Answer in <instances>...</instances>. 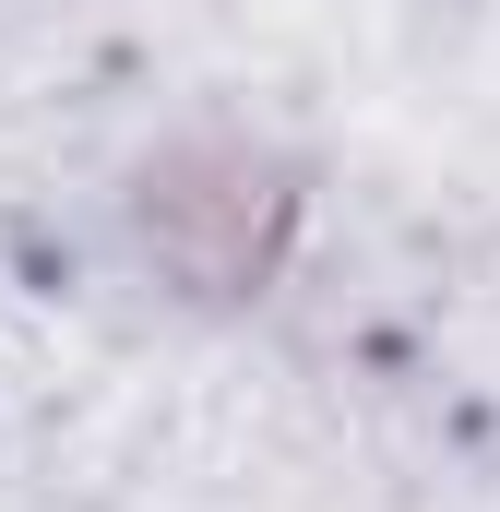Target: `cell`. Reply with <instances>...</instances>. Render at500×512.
Wrapping results in <instances>:
<instances>
[{
  "instance_id": "cell-1",
  "label": "cell",
  "mask_w": 500,
  "mask_h": 512,
  "mask_svg": "<svg viewBox=\"0 0 500 512\" xmlns=\"http://www.w3.org/2000/svg\"><path fill=\"white\" fill-rule=\"evenodd\" d=\"M298 215H310L298 167L262 155V143H227V131L167 143V155L131 179V251L155 262L179 298H203V310L262 298V286L286 274V251H298Z\"/></svg>"
}]
</instances>
